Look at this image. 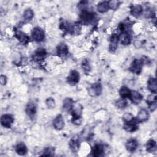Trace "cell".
<instances>
[{
	"label": "cell",
	"instance_id": "obj_10",
	"mask_svg": "<svg viewBox=\"0 0 157 157\" xmlns=\"http://www.w3.org/2000/svg\"><path fill=\"white\" fill-rule=\"evenodd\" d=\"M147 102L148 104V107L150 111L151 112L155 111L157 107V101H156V94L152 93L151 95H150L147 99Z\"/></svg>",
	"mask_w": 157,
	"mask_h": 157
},
{
	"label": "cell",
	"instance_id": "obj_31",
	"mask_svg": "<svg viewBox=\"0 0 157 157\" xmlns=\"http://www.w3.org/2000/svg\"><path fill=\"white\" fill-rule=\"evenodd\" d=\"M126 99H120L119 100H118L116 103H115V105L117 107L120 108V109H123L125 107L127 106V102L125 100Z\"/></svg>",
	"mask_w": 157,
	"mask_h": 157
},
{
	"label": "cell",
	"instance_id": "obj_32",
	"mask_svg": "<svg viewBox=\"0 0 157 157\" xmlns=\"http://www.w3.org/2000/svg\"><path fill=\"white\" fill-rule=\"evenodd\" d=\"M82 67L83 68V70L85 72H89L90 69H91V67H90V64H89V61L86 59H85L82 61Z\"/></svg>",
	"mask_w": 157,
	"mask_h": 157
},
{
	"label": "cell",
	"instance_id": "obj_18",
	"mask_svg": "<svg viewBox=\"0 0 157 157\" xmlns=\"http://www.w3.org/2000/svg\"><path fill=\"white\" fill-rule=\"evenodd\" d=\"M143 96L137 91H131V96L129 99H131V102L134 104H139L142 100Z\"/></svg>",
	"mask_w": 157,
	"mask_h": 157
},
{
	"label": "cell",
	"instance_id": "obj_5",
	"mask_svg": "<svg viewBox=\"0 0 157 157\" xmlns=\"http://www.w3.org/2000/svg\"><path fill=\"white\" fill-rule=\"evenodd\" d=\"M13 117L10 114H4L1 116V124L6 128H10L13 123Z\"/></svg>",
	"mask_w": 157,
	"mask_h": 157
},
{
	"label": "cell",
	"instance_id": "obj_30",
	"mask_svg": "<svg viewBox=\"0 0 157 157\" xmlns=\"http://www.w3.org/2000/svg\"><path fill=\"white\" fill-rule=\"evenodd\" d=\"M108 2H109V9H111L112 10H116L120 4V2L117 0H112V1H108Z\"/></svg>",
	"mask_w": 157,
	"mask_h": 157
},
{
	"label": "cell",
	"instance_id": "obj_26",
	"mask_svg": "<svg viewBox=\"0 0 157 157\" xmlns=\"http://www.w3.org/2000/svg\"><path fill=\"white\" fill-rule=\"evenodd\" d=\"M146 150L148 153H153L156 150V143L153 139H150L146 144Z\"/></svg>",
	"mask_w": 157,
	"mask_h": 157
},
{
	"label": "cell",
	"instance_id": "obj_23",
	"mask_svg": "<svg viewBox=\"0 0 157 157\" xmlns=\"http://www.w3.org/2000/svg\"><path fill=\"white\" fill-rule=\"evenodd\" d=\"M148 89L152 93L156 94L157 91L156 80L155 77H150L148 80Z\"/></svg>",
	"mask_w": 157,
	"mask_h": 157
},
{
	"label": "cell",
	"instance_id": "obj_8",
	"mask_svg": "<svg viewBox=\"0 0 157 157\" xmlns=\"http://www.w3.org/2000/svg\"><path fill=\"white\" fill-rule=\"evenodd\" d=\"M37 112V107L35 103L33 102H29L28 103L26 107V113L27 115L31 118L34 119Z\"/></svg>",
	"mask_w": 157,
	"mask_h": 157
},
{
	"label": "cell",
	"instance_id": "obj_7",
	"mask_svg": "<svg viewBox=\"0 0 157 157\" xmlns=\"http://www.w3.org/2000/svg\"><path fill=\"white\" fill-rule=\"evenodd\" d=\"M79 80H80L79 73L75 70H72V71H71L67 78V82L71 85H75L79 82Z\"/></svg>",
	"mask_w": 157,
	"mask_h": 157
},
{
	"label": "cell",
	"instance_id": "obj_19",
	"mask_svg": "<svg viewBox=\"0 0 157 157\" xmlns=\"http://www.w3.org/2000/svg\"><path fill=\"white\" fill-rule=\"evenodd\" d=\"M69 53L67 46L64 43L60 44L57 47V54L60 57H64Z\"/></svg>",
	"mask_w": 157,
	"mask_h": 157
},
{
	"label": "cell",
	"instance_id": "obj_9",
	"mask_svg": "<svg viewBox=\"0 0 157 157\" xmlns=\"http://www.w3.org/2000/svg\"><path fill=\"white\" fill-rule=\"evenodd\" d=\"M119 41V38H118V35L117 34H113L110 37V43H109V50L111 52H114L117 48L118 47V44Z\"/></svg>",
	"mask_w": 157,
	"mask_h": 157
},
{
	"label": "cell",
	"instance_id": "obj_12",
	"mask_svg": "<svg viewBox=\"0 0 157 157\" xmlns=\"http://www.w3.org/2000/svg\"><path fill=\"white\" fill-rule=\"evenodd\" d=\"M53 125L54 128L57 130H61L64 126V121L63 116L59 114L58 115L53 121Z\"/></svg>",
	"mask_w": 157,
	"mask_h": 157
},
{
	"label": "cell",
	"instance_id": "obj_27",
	"mask_svg": "<svg viewBox=\"0 0 157 157\" xmlns=\"http://www.w3.org/2000/svg\"><path fill=\"white\" fill-rule=\"evenodd\" d=\"M109 9L108 1H102L97 5V10L100 13H105Z\"/></svg>",
	"mask_w": 157,
	"mask_h": 157
},
{
	"label": "cell",
	"instance_id": "obj_21",
	"mask_svg": "<svg viewBox=\"0 0 157 157\" xmlns=\"http://www.w3.org/2000/svg\"><path fill=\"white\" fill-rule=\"evenodd\" d=\"M143 12V8L140 4H135L131 6V13L134 17L137 18L141 15Z\"/></svg>",
	"mask_w": 157,
	"mask_h": 157
},
{
	"label": "cell",
	"instance_id": "obj_2",
	"mask_svg": "<svg viewBox=\"0 0 157 157\" xmlns=\"http://www.w3.org/2000/svg\"><path fill=\"white\" fill-rule=\"evenodd\" d=\"M80 21L82 24L88 25L94 20V14L93 12L83 10L80 16Z\"/></svg>",
	"mask_w": 157,
	"mask_h": 157
},
{
	"label": "cell",
	"instance_id": "obj_36",
	"mask_svg": "<svg viewBox=\"0 0 157 157\" xmlns=\"http://www.w3.org/2000/svg\"><path fill=\"white\" fill-rule=\"evenodd\" d=\"M0 82L1 83V85H4L6 84L7 83V78L5 75H1V77H0Z\"/></svg>",
	"mask_w": 157,
	"mask_h": 157
},
{
	"label": "cell",
	"instance_id": "obj_20",
	"mask_svg": "<svg viewBox=\"0 0 157 157\" xmlns=\"http://www.w3.org/2000/svg\"><path fill=\"white\" fill-rule=\"evenodd\" d=\"M69 147L73 152H77L80 148V142L77 137H72L69 143Z\"/></svg>",
	"mask_w": 157,
	"mask_h": 157
},
{
	"label": "cell",
	"instance_id": "obj_13",
	"mask_svg": "<svg viewBox=\"0 0 157 157\" xmlns=\"http://www.w3.org/2000/svg\"><path fill=\"white\" fill-rule=\"evenodd\" d=\"M47 55V52L45 48H39L34 52L33 55V59L36 61H40L43 60Z\"/></svg>",
	"mask_w": 157,
	"mask_h": 157
},
{
	"label": "cell",
	"instance_id": "obj_33",
	"mask_svg": "<svg viewBox=\"0 0 157 157\" xmlns=\"http://www.w3.org/2000/svg\"><path fill=\"white\" fill-rule=\"evenodd\" d=\"M45 104L48 109H53L55 107V101L52 98H48L45 101Z\"/></svg>",
	"mask_w": 157,
	"mask_h": 157
},
{
	"label": "cell",
	"instance_id": "obj_1",
	"mask_svg": "<svg viewBox=\"0 0 157 157\" xmlns=\"http://www.w3.org/2000/svg\"><path fill=\"white\" fill-rule=\"evenodd\" d=\"M82 107L79 104H74L72 109V123L76 125H79L81 123Z\"/></svg>",
	"mask_w": 157,
	"mask_h": 157
},
{
	"label": "cell",
	"instance_id": "obj_22",
	"mask_svg": "<svg viewBox=\"0 0 157 157\" xmlns=\"http://www.w3.org/2000/svg\"><path fill=\"white\" fill-rule=\"evenodd\" d=\"M92 154L94 156H101L104 153V148L103 145L100 144H96L92 148Z\"/></svg>",
	"mask_w": 157,
	"mask_h": 157
},
{
	"label": "cell",
	"instance_id": "obj_28",
	"mask_svg": "<svg viewBox=\"0 0 157 157\" xmlns=\"http://www.w3.org/2000/svg\"><path fill=\"white\" fill-rule=\"evenodd\" d=\"M131 91L126 86H123L121 87L119 91L120 95L121 98L123 99H126V98H129L131 96Z\"/></svg>",
	"mask_w": 157,
	"mask_h": 157
},
{
	"label": "cell",
	"instance_id": "obj_34",
	"mask_svg": "<svg viewBox=\"0 0 157 157\" xmlns=\"http://www.w3.org/2000/svg\"><path fill=\"white\" fill-rule=\"evenodd\" d=\"M134 119V118L133 115L130 113H126L123 116V120L124 123L129 122V121L133 120Z\"/></svg>",
	"mask_w": 157,
	"mask_h": 157
},
{
	"label": "cell",
	"instance_id": "obj_3",
	"mask_svg": "<svg viewBox=\"0 0 157 157\" xmlns=\"http://www.w3.org/2000/svg\"><path fill=\"white\" fill-rule=\"evenodd\" d=\"M31 36L34 40L40 42H42L45 38V32L40 27H36L32 30Z\"/></svg>",
	"mask_w": 157,
	"mask_h": 157
},
{
	"label": "cell",
	"instance_id": "obj_11",
	"mask_svg": "<svg viewBox=\"0 0 157 157\" xmlns=\"http://www.w3.org/2000/svg\"><path fill=\"white\" fill-rule=\"evenodd\" d=\"M15 36L19 40V42L23 44H27L29 41V36L21 31H16Z\"/></svg>",
	"mask_w": 157,
	"mask_h": 157
},
{
	"label": "cell",
	"instance_id": "obj_15",
	"mask_svg": "<svg viewBox=\"0 0 157 157\" xmlns=\"http://www.w3.org/2000/svg\"><path fill=\"white\" fill-rule=\"evenodd\" d=\"M125 147L128 151L132 153L137 148L138 142L135 139H130L126 142Z\"/></svg>",
	"mask_w": 157,
	"mask_h": 157
},
{
	"label": "cell",
	"instance_id": "obj_24",
	"mask_svg": "<svg viewBox=\"0 0 157 157\" xmlns=\"http://www.w3.org/2000/svg\"><path fill=\"white\" fill-rule=\"evenodd\" d=\"M74 106V102L72 99L70 98H66L63 104V109L66 112H69L72 110V107Z\"/></svg>",
	"mask_w": 157,
	"mask_h": 157
},
{
	"label": "cell",
	"instance_id": "obj_6",
	"mask_svg": "<svg viewBox=\"0 0 157 157\" xmlns=\"http://www.w3.org/2000/svg\"><path fill=\"white\" fill-rule=\"evenodd\" d=\"M102 85L100 83L97 82L91 85L88 89V93L91 96H99L102 93Z\"/></svg>",
	"mask_w": 157,
	"mask_h": 157
},
{
	"label": "cell",
	"instance_id": "obj_17",
	"mask_svg": "<svg viewBox=\"0 0 157 157\" xmlns=\"http://www.w3.org/2000/svg\"><path fill=\"white\" fill-rule=\"evenodd\" d=\"M118 38L121 44L124 45H129L131 43V35L127 31L122 32L121 34L118 36Z\"/></svg>",
	"mask_w": 157,
	"mask_h": 157
},
{
	"label": "cell",
	"instance_id": "obj_29",
	"mask_svg": "<svg viewBox=\"0 0 157 157\" xmlns=\"http://www.w3.org/2000/svg\"><path fill=\"white\" fill-rule=\"evenodd\" d=\"M34 17V13L31 9L28 8L23 12V18L25 21H30Z\"/></svg>",
	"mask_w": 157,
	"mask_h": 157
},
{
	"label": "cell",
	"instance_id": "obj_14",
	"mask_svg": "<svg viewBox=\"0 0 157 157\" xmlns=\"http://www.w3.org/2000/svg\"><path fill=\"white\" fill-rule=\"evenodd\" d=\"M137 124H138V121L136 120V118H134L133 120L129 122L124 123V128L126 131L132 132L136 131L138 129Z\"/></svg>",
	"mask_w": 157,
	"mask_h": 157
},
{
	"label": "cell",
	"instance_id": "obj_4",
	"mask_svg": "<svg viewBox=\"0 0 157 157\" xmlns=\"http://www.w3.org/2000/svg\"><path fill=\"white\" fill-rule=\"evenodd\" d=\"M143 61L141 59H135L131 63L129 69L130 71L136 74H139L142 71V68L143 66Z\"/></svg>",
	"mask_w": 157,
	"mask_h": 157
},
{
	"label": "cell",
	"instance_id": "obj_25",
	"mask_svg": "<svg viewBox=\"0 0 157 157\" xmlns=\"http://www.w3.org/2000/svg\"><path fill=\"white\" fill-rule=\"evenodd\" d=\"M15 151L19 155L22 156V155H25L26 154V153L28 151V148L24 143L20 142L16 145Z\"/></svg>",
	"mask_w": 157,
	"mask_h": 157
},
{
	"label": "cell",
	"instance_id": "obj_16",
	"mask_svg": "<svg viewBox=\"0 0 157 157\" xmlns=\"http://www.w3.org/2000/svg\"><path fill=\"white\" fill-rule=\"evenodd\" d=\"M149 117H150V115L148 110L143 109L139 112L138 115L136 119L138 121V123L144 122L148 120V119L149 118Z\"/></svg>",
	"mask_w": 157,
	"mask_h": 157
},
{
	"label": "cell",
	"instance_id": "obj_35",
	"mask_svg": "<svg viewBox=\"0 0 157 157\" xmlns=\"http://www.w3.org/2000/svg\"><path fill=\"white\" fill-rule=\"evenodd\" d=\"M54 153V149L52 147H48L46 148L43 153L41 155L42 156H52Z\"/></svg>",
	"mask_w": 157,
	"mask_h": 157
}]
</instances>
